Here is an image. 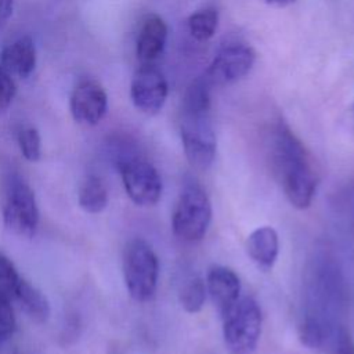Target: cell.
I'll return each mask as SVG.
<instances>
[{
    "label": "cell",
    "mask_w": 354,
    "mask_h": 354,
    "mask_svg": "<svg viewBox=\"0 0 354 354\" xmlns=\"http://www.w3.org/2000/svg\"><path fill=\"white\" fill-rule=\"evenodd\" d=\"M270 158L274 177L289 203L307 209L315 196L318 176L307 148L282 120L272 130Z\"/></svg>",
    "instance_id": "obj_1"
},
{
    "label": "cell",
    "mask_w": 354,
    "mask_h": 354,
    "mask_svg": "<svg viewBox=\"0 0 354 354\" xmlns=\"http://www.w3.org/2000/svg\"><path fill=\"white\" fill-rule=\"evenodd\" d=\"M180 137L189 165L198 170L209 169L217 148L210 105H183Z\"/></svg>",
    "instance_id": "obj_2"
},
{
    "label": "cell",
    "mask_w": 354,
    "mask_h": 354,
    "mask_svg": "<svg viewBox=\"0 0 354 354\" xmlns=\"http://www.w3.org/2000/svg\"><path fill=\"white\" fill-rule=\"evenodd\" d=\"M123 277L129 295L140 303L151 300L158 288L159 261L148 242L131 239L123 250Z\"/></svg>",
    "instance_id": "obj_3"
},
{
    "label": "cell",
    "mask_w": 354,
    "mask_h": 354,
    "mask_svg": "<svg viewBox=\"0 0 354 354\" xmlns=\"http://www.w3.org/2000/svg\"><path fill=\"white\" fill-rule=\"evenodd\" d=\"M221 319L224 344L230 354H253L263 324L259 303L250 296H243Z\"/></svg>",
    "instance_id": "obj_4"
},
{
    "label": "cell",
    "mask_w": 354,
    "mask_h": 354,
    "mask_svg": "<svg viewBox=\"0 0 354 354\" xmlns=\"http://www.w3.org/2000/svg\"><path fill=\"white\" fill-rule=\"evenodd\" d=\"M212 202L196 184L187 185L180 194L171 214L174 235L184 242L201 241L212 221Z\"/></svg>",
    "instance_id": "obj_5"
},
{
    "label": "cell",
    "mask_w": 354,
    "mask_h": 354,
    "mask_svg": "<svg viewBox=\"0 0 354 354\" xmlns=\"http://www.w3.org/2000/svg\"><path fill=\"white\" fill-rule=\"evenodd\" d=\"M127 196L138 206H153L162 196V178L152 163L131 156L119 162Z\"/></svg>",
    "instance_id": "obj_6"
},
{
    "label": "cell",
    "mask_w": 354,
    "mask_h": 354,
    "mask_svg": "<svg viewBox=\"0 0 354 354\" xmlns=\"http://www.w3.org/2000/svg\"><path fill=\"white\" fill-rule=\"evenodd\" d=\"M6 228L14 235L32 238L39 225V207L32 188L22 183H14L3 206Z\"/></svg>",
    "instance_id": "obj_7"
},
{
    "label": "cell",
    "mask_w": 354,
    "mask_h": 354,
    "mask_svg": "<svg viewBox=\"0 0 354 354\" xmlns=\"http://www.w3.org/2000/svg\"><path fill=\"white\" fill-rule=\"evenodd\" d=\"M256 62V51L246 43H231L224 46L212 59L205 73L209 84L224 86L245 77Z\"/></svg>",
    "instance_id": "obj_8"
},
{
    "label": "cell",
    "mask_w": 354,
    "mask_h": 354,
    "mask_svg": "<svg viewBox=\"0 0 354 354\" xmlns=\"http://www.w3.org/2000/svg\"><path fill=\"white\" fill-rule=\"evenodd\" d=\"M169 93L163 73L152 65H141L133 75L130 97L134 106L145 115H156L165 105Z\"/></svg>",
    "instance_id": "obj_9"
},
{
    "label": "cell",
    "mask_w": 354,
    "mask_h": 354,
    "mask_svg": "<svg viewBox=\"0 0 354 354\" xmlns=\"http://www.w3.org/2000/svg\"><path fill=\"white\" fill-rule=\"evenodd\" d=\"M69 105L71 113L77 123L95 126L106 113L108 97L98 82L83 80L73 88Z\"/></svg>",
    "instance_id": "obj_10"
},
{
    "label": "cell",
    "mask_w": 354,
    "mask_h": 354,
    "mask_svg": "<svg viewBox=\"0 0 354 354\" xmlns=\"http://www.w3.org/2000/svg\"><path fill=\"white\" fill-rule=\"evenodd\" d=\"M206 292L217 313L224 318L241 299L239 277L228 267L213 266L206 275Z\"/></svg>",
    "instance_id": "obj_11"
},
{
    "label": "cell",
    "mask_w": 354,
    "mask_h": 354,
    "mask_svg": "<svg viewBox=\"0 0 354 354\" xmlns=\"http://www.w3.org/2000/svg\"><path fill=\"white\" fill-rule=\"evenodd\" d=\"M167 41V25L156 14H149L138 32L136 53L142 65H152L163 53Z\"/></svg>",
    "instance_id": "obj_12"
},
{
    "label": "cell",
    "mask_w": 354,
    "mask_h": 354,
    "mask_svg": "<svg viewBox=\"0 0 354 354\" xmlns=\"http://www.w3.org/2000/svg\"><path fill=\"white\" fill-rule=\"evenodd\" d=\"M245 249L257 268L270 271L279 254L278 232L270 225L259 227L248 235Z\"/></svg>",
    "instance_id": "obj_13"
},
{
    "label": "cell",
    "mask_w": 354,
    "mask_h": 354,
    "mask_svg": "<svg viewBox=\"0 0 354 354\" xmlns=\"http://www.w3.org/2000/svg\"><path fill=\"white\" fill-rule=\"evenodd\" d=\"M0 66L21 79H26L36 66V47L30 37L24 36L6 46L0 54Z\"/></svg>",
    "instance_id": "obj_14"
},
{
    "label": "cell",
    "mask_w": 354,
    "mask_h": 354,
    "mask_svg": "<svg viewBox=\"0 0 354 354\" xmlns=\"http://www.w3.org/2000/svg\"><path fill=\"white\" fill-rule=\"evenodd\" d=\"M12 301L36 324H43L50 317V303L46 295L25 278H22Z\"/></svg>",
    "instance_id": "obj_15"
},
{
    "label": "cell",
    "mask_w": 354,
    "mask_h": 354,
    "mask_svg": "<svg viewBox=\"0 0 354 354\" xmlns=\"http://www.w3.org/2000/svg\"><path fill=\"white\" fill-rule=\"evenodd\" d=\"M108 189L102 178L97 176H87L77 192V201L80 207L87 213H101L108 205Z\"/></svg>",
    "instance_id": "obj_16"
},
{
    "label": "cell",
    "mask_w": 354,
    "mask_h": 354,
    "mask_svg": "<svg viewBox=\"0 0 354 354\" xmlns=\"http://www.w3.org/2000/svg\"><path fill=\"white\" fill-rule=\"evenodd\" d=\"M187 26L194 39L206 41L213 37L218 26V11L212 7L198 10L188 17Z\"/></svg>",
    "instance_id": "obj_17"
},
{
    "label": "cell",
    "mask_w": 354,
    "mask_h": 354,
    "mask_svg": "<svg viewBox=\"0 0 354 354\" xmlns=\"http://www.w3.org/2000/svg\"><path fill=\"white\" fill-rule=\"evenodd\" d=\"M206 285L203 282L202 278L199 277H194L187 279L180 292H178V300L181 307L189 313V314H195L199 313L206 301Z\"/></svg>",
    "instance_id": "obj_18"
},
{
    "label": "cell",
    "mask_w": 354,
    "mask_h": 354,
    "mask_svg": "<svg viewBox=\"0 0 354 354\" xmlns=\"http://www.w3.org/2000/svg\"><path fill=\"white\" fill-rule=\"evenodd\" d=\"M22 277L17 271L14 263L3 253H0V300L12 301Z\"/></svg>",
    "instance_id": "obj_19"
},
{
    "label": "cell",
    "mask_w": 354,
    "mask_h": 354,
    "mask_svg": "<svg viewBox=\"0 0 354 354\" xmlns=\"http://www.w3.org/2000/svg\"><path fill=\"white\" fill-rule=\"evenodd\" d=\"M299 337L306 347L311 350H319L325 344L326 330L319 319L307 317L299 326Z\"/></svg>",
    "instance_id": "obj_20"
},
{
    "label": "cell",
    "mask_w": 354,
    "mask_h": 354,
    "mask_svg": "<svg viewBox=\"0 0 354 354\" xmlns=\"http://www.w3.org/2000/svg\"><path fill=\"white\" fill-rule=\"evenodd\" d=\"M19 149L25 159L29 162H37L41 156L40 134L35 127H24L18 133Z\"/></svg>",
    "instance_id": "obj_21"
},
{
    "label": "cell",
    "mask_w": 354,
    "mask_h": 354,
    "mask_svg": "<svg viewBox=\"0 0 354 354\" xmlns=\"http://www.w3.org/2000/svg\"><path fill=\"white\" fill-rule=\"evenodd\" d=\"M17 326L15 315L10 301L0 300V343L8 340Z\"/></svg>",
    "instance_id": "obj_22"
},
{
    "label": "cell",
    "mask_w": 354,
    "mask_h": 354,
    "mask_svg": "<svg viewBox=\"0 0 354 354\" xmlns=\"http://www.w3.org/2000/svg\"><path fill=\"white\" fill-rule=\"evenodd\" d=\"M17 93V86L10 73L0 66V112H4Z\"/></svg>",
    "instance_id": "obj_23"
},
{
    "label": "cell",
    "mask_w": 354,
    "mask_h": 354,
    "mask_svg": "<svg viewBox=\"0 0 354 354\" xmlns=\"http://www.w3.org/2000/svg\"><path fill=\"white\" fill-rule=\"evenodd\" d=\"M329 354H354V339L347 329L342 328L336 332Z\"/></svg>",
    "instance_id": "obj_24"
},
{
    "label": "cell",
    "mask_w": 354,
    "mask_h": 354,
    "mask_svg": "<svg viewBox=\"0 0 354 354\" xmlns=\"http://www.w3.org/2000/svg\"><path fill=\"white\" fill-rule=\"evenodd\" d=\"M14 0H0V24L8 19L12 12Z\"/></svg>",
    "instance_id": "obj_25"
},
{
    "label": "cell",
    "mask_w": 354,
    "mask_h": 354,
    "mask_svg": "<svg viewBox=\"0 0 354 354\" xmlns=\"http://www.w3.org/2000/svg\"><path fill=\"white\" fill-rule=\"evenodd\" d=\"M266 1L271 6H275V7H286L292 3H295L296 0H266Z\"/></svg>",
    "instance_id": "obj_26"
}]
</instances>
